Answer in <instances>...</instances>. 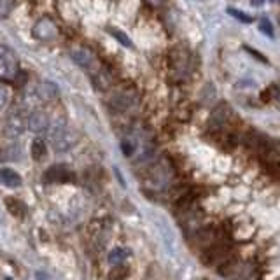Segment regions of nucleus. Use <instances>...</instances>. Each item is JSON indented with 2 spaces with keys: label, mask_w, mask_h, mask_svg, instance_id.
<instances>
[{
  "label": "nucleus",
  "mask_w": 280,
  "mask_h": 280,
  "mask_svg": "<svg viewBox=\"0 0 280 280\" xmlns=\"http://www.w3.org/2000/svg\"><path fill=\"white\" fill-rule=\"evenodd\" d=\"M229 254H231V247L226 242H214L210 247L203 250L201 254V263L207 266H221L226 261H229Z\"/></svg>",
  "instance_id": "f257e3e1"
},
{
  "label": "nucleus",
  "mask_w": 280,
  "mask_h": 280,
  "mask_svg": "<svg viewBox=\"0 0 280 280\" xmlns=\"http://www.w3.org/2000/svg\"><path fill=\"white\" fill-rule=\"evenodd\" d=\"M20 74V65L14 51L9 46H0V77L6 81L16 79Z\"/></svg>",
  "instance_id": "f03ea898"
},
{
  "label": "nucleus",
  "mask_w": 280,
  "mask_h": 280,
  "mask_svg": "<svg viewBox=\"0 0 280 280\" xmlns=\"http://www.w3.org/2000/svg\"><path fill=\"white\" fill-rule=\"evenodd\" d=\"M32 35L41 42H51L58 37V25L49 16H42L32 27Z\"/></svg>",
  "instance_id": "7ed1b4c3"
},
{
  "label": "nucleus",
  "mask_w": 280,
  "mask_h": 280,
  "mask_svg": "<svg viewBox=\"0 0 280 280\" xmlns=\"http://www.w3.org/2000/svg\"><path fill=\"white\" fill-rule=\"evenodd\" d=\"M77 140H79V133L70 128H58L51 137L53 147H55L56 152L69 151V149H72L77 144Z\"/></svg>",
  "instance_id": "20e7f679"
},
{
  "label": "nucleus",
  "mask_w": 280,
  "mask_h": 280,
  "mask_svg": "<svg viewBox=\"0 0 280 280\" xmlns=\"http://www.w3.org/2000/svg\"><path fill=\"white\" fill-rule=\"evenodd\" d=\"M28 128V118L23 111H14L7 116L4 123V132L9 137H20Z\"/></svg>",
  "instance_id": "39448f33"
},
{
  "label": "nucleus",
  "mask_w": 280,
  "mask_h": 280,
  "mask_svg": "<svg viewBox=\"0 0 280 280\" xmlns=\"http://www.w3.org/2000/svg\"><path fill=\"white\" fill-rule=\"evenodd\" d=\"M74 173L67 165H53L44 172V182L48 184H69L74 182Z\"/></svg>",
  "instance_id": "423d86ee"
},
{
  "label": "nucleus",
  "mask_w": 280,
  "mask_h": 280,
  "mask_svg": "<svg viewBox=\"0 0 280 280\" xmlns=\"http://www.w3.org/2000/svg\"><path fill=\"white\" fill-rule=\"evenodd\" d=\"M70 56H72V60L77 63V65L83 67V69H86V70H90L95 63L93 53L88 51L86 48H74L72 51H70Z\"/></svg>",
  "instance_id": "0eeeda50"
},
{
  "label": "nucleus",
  "mask_w": 280,
  "mask_h": 280,
  "mask_svg": "<svg viewBox=\"0 0 280 280\" xmlns=\"http://www.w3.org/2000/svg\"><path fill=\"white\" fill-rule=\"evenodd\" d=\"M49 126V118L46 112L42 111H35L28 116V130H32L34 133H41L44 132Z\"/></svg>",
  "instance_id": "6e6552de"
},
{
  "label": "nucleus",
  "mask_w": 280,
  "mask_h": 280,
  "mask_svg": "<svg viewBox=\"0 0 280 280\" xmlns=\"http://www.w3.org/2000/svg\"><path fill=\"white\" fill-rule=\"evenodd\" d=\"M0 184L9 187V189H14V187H20L23 184V179L16 170L4 166V168H0Z\"/></svg>",
  "instance_id": "1a4fd4ad"
},
{
  "label": "nucleus",
  "mask_w": 280,
  "mask_h": 280,
  "mask_svg": "<svg viewBox=\"0 0 280 280\" xmlns=\"http://www.w3.org/2000/svg\"><path fill=\"white\" fill-rule=\"evenodd\" d=\"M58 86L51 81H44L37 86V97L41 98L42 102H53L58 98Z\"/></svg>",
  "instance_id": "9d476101"
},
{
  "label": "nucleus",
  "mask_w": 280,
  "mask_h": 280,
  "mask_svg": "<svg viewBox=\"0 0 280 280\" xmlns=\"http://www.w3.org/2000/svg\"><path fill=\"white\" fill-rule=\"evenodd\" d=\"M4 205H6V208L9 210V214L14 215V217L21 219L27 215V205H25L21 200H18V198L7 196L6 200H4Z\"/></svg>",
  "instance_id": "9b49d317"
},
{
  "label": "nucleus",
  "mask_w": 280,
  "mask_h": 280,
  "mask_svg": "<svg viewBox=\"0 0 280 280\" xmlns=\"http://www.w3.org/2000/svg\"><path fill=\"white\" fill-rule=\"evenodd\" d=\"M30 156H32V159H35V161H39V163L44 161V159L48 158V144H46L44 139L37 137V139L32 140Z\"/></svg>",
  "instance_id": "f8f14e48"
},
{
  "label": "nucleus",
  "mask_w": 280,
  "mask_h": 280,
  "mask_svg": "<svg viewBox=\"0 0 280 280\" xmlns=\"http://www.w3.org/2000/svg\"><path fill=\"white\" fill-rule=\"evenodd\" d=\"M229 119V111H228V105H219L217 109L214 111V114H212V119H210V126H214V128L221 130L222 126L226 125V121Z\"/></svg>",
  "instance_id": "ddd939ff"
},
{
  "label": "nucleus",
  "mask_w": 280,
  "mask_h": 280,
  "mask_svg": "<svg viewBox=\"0 0 280 280\" xmlns=\"http://www.w3.org/2000/svg\"><path fill=\"white\" fill-rule=\"evenodd\" d=\"M130 256V250L128 249H123V247H116L109 252L107 261L112 264V266H119V264H125L126 257Z\"/></svg>",
  "instance_id": "4468645a"
},
{
  "label": "nucleus",
  "mask_w": 280,
  "mask_h": 280,
  "mask_svg": "<svg viewBox=\"0 0 280 280\" xmlns=\"http://www.w3.org/2000/svg\"><path fill=\"white\" fill-rule=\"evenodd\" d=\"M130 275V268L126 264H119V266H112L109 280H126Z\"/></svg>",
  "instance_id": "2eb2a0df"
},
{
  "label": "nucleus",
  "mask_w": 280,
  "mask_h": 280,
  "mask_svg": "<svg viewBox=\"0 0 280 280\" xmlns=\"http://www.w3.org/2000/svg\"><path fill=\"white\" fill-rule=\"evenodd\" d=\"M109 34L112 35V37H116L118 39L119 42H121L123 46H126V48H132V41H130V37L128 35L125 34V32H121V30H118V28H109Z\"/></svg>",
  "instance_id": "dca6fc26"
},
{
  "label": "nucleus",
  "mask_w": 280,
  "mask_h": 280,
  "mask_svg": "<svg viewBox=\"0 0 280 280\" xmlns=\"http://www.w3.org/2000/svg\"><path fill=\"white\" fill-rule=\"evenodd\" d=\"M259 30L263 32L266 37H270V39H273V25H271V21L268 20V18H261V21H259Z\"/></svg>",
  "instance_id": "f3484780"
},
{
  "label": "nucleus",
  "mask_w": 280,
  "mask_h": 280,
  "mask_svg": "<svg viewBox=\"0 0 280 280\" xmlns=\"http://www.w3.org/2000/svg\"><path fill=\"white\" fill-rule=\"evenodd\" d=\"M9 98H11L9 88L4 86V84H0V112H2L4 109L7 107V104H9Z\"/></svg>",
  "instance_id": "a211bd4d"
},
{
  "label": "nucleus",
  "mask_w": 280,
  "mask_h": 280,
  "mask_svg": "<svg viewBox=\"0 0 280 280\" xmlns=\"http://www.w3.org/2000/svg\"><path fill=\"white\" fill-rule=\"evenodd\" d=\"M228 13L231 14L233 18H236L238 21H242V23H250V21H252V18L247 16V14L242 13L240 9H235V7H228Z\"/></svg>",
  "instance_id": "6ab92c4d"
},
{
  "label": "nucleus",
  "mask_w": 280,
  "mask_h": 280,
  "mask_svg": "<svg viewBox=\"0 0 280 280\" xmlns=\"http://www.w3.org/2000/svg\"><path fill=\"white\" fill-rule=\"evenodd\" d=\"M14 9V2L11 0H0V18H7Z\"/></svg>",
  "instance_id": "aec40b11"
},
{
  "label": "nucleus",
  "mask_w": 280,
  "mask_h": 280,
  "mask_svg": "<svg viewBox=\"0 0 280 280\" xmlns=\"http://www.w3.org/2000/svg\"><path fill=\"white\" fill-rule=\"evenodd\" d=\"M121 151H123V154L125 156H132L133 151H135V145H133L130 140H123L121 142Z\"/></svg>",
  "instance_id": "412c9836"
},
{
  "label": "nucleus",
  "mask_w": 280,
  "mask_h": 280,
  "mask_svg": "<svg viewBox=\"0 0 280 280\" xmlns=\"http://www.w3.org/2000/svg\"><path fill=\"white\" fill-rule=\"evenodd\" d=\"M245 49H247V51H249V53H252V55H254V58H256V60H261V62H264V63L268 62V60L264 58V56L261 55V53H257L256 49H252V48H247V46H245Z\"/></svg>",
  "instance_id": "4be33fe9"
}]
</instances>
